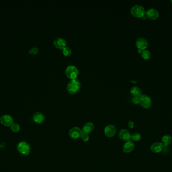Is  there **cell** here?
Here are the masks:
<instances>
[{
  "label": "cell",
  "mask_w": 172,
  "mask_h": 172,
  "mask_svg": "<svg viewBox=\"0 0 172 172\" xmlns=\"http://www.w3.org/2000/svg\"><path fill=\"white\" fill-rule=\"evenodd\" d=\"M131 134L128 130L123 129L119 131V137L121 140L127 142L131 140Z\"/></svg>",
  "instance_id": "9"
},
{
  "label": "cell",
  "mask_w": 172,
  "mask_h": 172,
  "mask_svg": "<svg viewBox=\"0 0 172 172\" xmlns=\"http://www.w3.org/2000/svg\"><path fill=\"white\" fill-rule=\"evenodd\" d=\"M171 3H172V0H171Z\"/></svg>",
  "instance_id": "28"
},
{
  "label": "cell",
  "mask_w": 172,
  "mask_h": 172,
  "mask_svg": "<svg viewBox=\"0 0 172 172\" xmlns=\"http://www.w3.org/2000/svg\"><path fill=\"white\" fill-rule=\"evenodd\" d=\"M83 133L82 129L80 128L79 127H75L70 129L69 132V135L70 137L72 139H78L81 137L82 134Z\"/></svg>",
  "instance_id": "6"
},
{
  "label": "cell",
  "mask_w": 172,
  "mask_h": 172,
  "mask_svg": "<svg viewBox=\"0 0 172 172\" xmlns=\"http://www.w3.org/2000/svg\"><path fill=\"white\" fill-rule=\"evenodd\" d=\"M132 102L135 104H138L139 103V97H133Z\"/></svg>",
  "instance_id": "25"
},
{
  "label": "cell",
  "mask_w": 172,
  "mask_h": 172,
  "mask_svg": "<svg viewBox=\"0 0 172 172\" xmlns=\"http://www.w3.org/2000/svg\"><path fill=\"white\" fill-rule=\"evenodd\" d=\"M116 132V128L112 125H107L104 129L105 135L108 137H112L115 135Z\"/></svg>",
  "instance_id": "11"
},
{
  "label": "cell",
  "mask_w": 172,
  "mask_h": 172,
  "mask_svg": "<svg viewBox=\"0 0 172 172\" xmlns=\"http://www.w3.org/2000/svg\"><path fill=\"white\" fill-rule=\"evenodd\" d=\"M172 142V137L169 135H165L162 138V144L164 147H167L171 144Z\"/></svg>",
  "instance_id": "18"
},
{
  "label": "cell",
  "mask_w": 172,
  "mask_h": 172,
  "mask_svg": "<svg viewBox=\"0 0 172 172\" xmlns=\"http://www.w3.org/2000/svg\"><path fill=\"white\" fill-rule=\"evenodd\" d=\"M132 15L135 17L141 18L146 14V10L144 7L140 5H135L130 9Z\"/></svg>",
  "instance_id": "3"
},
{
  "label": "cell",
  "mask_w": 172,
  "mask_h": 172,
  "mask_svg": "<svg viewBox=\"0 0 172 172\" xmlns=\"http://www.w3.org/2000/svg\"><path fill=\"white\" fill-rule=\"evenodd\" d=\"M141 57L144 60H149L151 57V53L150 52L147 50H142L141 52Z\"/></svg>",
  "instance_id": "19"
},
{
  "label": "cell",
  "mask_w": 172,
  "mask_h": 172,
  "mask_svg": "<svg viewBox=\"0 0 172 172\" xmlns=\"http://www.w3.org/2000/svg\"><path fill=\"white\" fill-rule=\"evenodd\" d=\"M62 53H63V55H64L65 56H69L72 54V51L70 48L66 46L64 49H62Z\"/></svg>",
  "instance_id": "22"
},
{
  "label": "cell",
  "mask_w": 172,
  "mask_h": 172,
  "mask_svg": "<svg viewBox=\"0 0 172 172\" xmlns=\"http://www.w3.org/2000/svg\"><path fill=\"white\" fill-rule=\"evenodd\" d=\"M146 15L147 18L151 20H155L158 18L159 16V12L155 8H150L146 12Z\"/></svg>",
  "instance_id": "10"
},
{
  "label": "cell",
  "mask_w": 172,
  "mask_h": 172,
  "mask_svg": "<svg viewBox=\"0 0 172 172\" xmlns=\"http://www.w3.org/2000/svg\"><path fill=\"white\" fill-rule=\"evenodd\" d=\"M135 145L133 141H128L123 144L122 147V150L124 153H130L135 149Z\"/></svg>",
  "instance_id": "12"
},
{
  "label": "cell",
  "mask_w": 172,
  "mask_h": 172,
  "mask_svg": "<svg viewBox=\"0 0 172 172\" xmlns=\"http://www.w3.org/2000/svg\"><path fill=\"white\" fill-rule=\"evenodd\" d=\"M152 100L150 96L147 94H142L139 97V104L142 108L148 109L152 105Z\"/></svg>",
  "instance_id": "5"
},
{
  "label": "cell",
  "mask_w": 172,
  "mask_h": 172,
  "mask_svg": "<svg viewBox=\"0 0 172 172\" xmlns=\"http://www.w3.org/2000/svg\"><path fill=\"white\" fill-rule=\"evenodd\" d=\"M164 146L161 143L156 142L153 143L150 146V150L153 152L158 153L161 152L163 149Z\"/></svg>",
  "instance_id": "14"
},
{
  "label": "cell",
  "mask_w": 172,
  "mask_h": 172,
  "mask_svg": "<svg viewBox=\"0 0 172 172\" xmlns=\"http://www.w3.org/2000/svg\"><path fill=\"white\" fill-rule=\"evenodd\" d=\"M142 50H140V49H138V52L139 53H141V52H142Z\"/></svg>",
  "instance_id": "27"
},
{
  "label": "cell",
  "mask_w": 172,
  "mask_h": 172,
  "mask_svg": "<svg viewBox=\"0 0 172 172\" xmlns=\"http://www.w3.org/2000/svg\"><path fill=\"white\" fill-rule=\"evenodd\" d=\"M17 149L19 153L23 155H28L31 151L30 144L26 141H21L17 146Z\"/></svg>",
  "instance_id": "2"
},
{
  "label": "cell",
  "mask_w": 172,
  "mask_h": 172,
  "mask_svg": "<svg viewBox=\"0 0 172 172\" xmlns=\"http://www.w3.org/2000/svg\"><path fill=\"white\" fill-rule=\"evenodd\" d=\"M134 126H135V123H134V122L133 121H129L128 123V126L129 128L133 129Z\"/></svg>",
  "instance_id": "26"
},
{
  "label": "cell",
  "mask_w": 172,
  "mask_h": 172,
  "mask_svg": "<svg viewBox=\"0 0 172 172\" xmlns=\"http://www.w3.org/2000/svg\"><path fill=\"white\" fill-rule=\"evenodd\" d=\"M66 74L71 80L76 79L79 75L78 69L74 65H69L66 68Z\"/></svg>",
  "instance_id": "4"
},
{
  "label": "cell",
  "mask_w": 172,
  "mask_h": 172,
  "mask_svg": "<svg viewBox=\"0 0 172 172\" xmlns=\"http://www.w3.org/2000/svg\"><path fill=\"white\" fill-rule=\"evenodd\" d=\"M80 138L82 139V140L83 141L87 142L89 140L90 137L89 135L88 134H86V133L83 132Z\"/></svg>",
  "instance_id": "23"
},
{
  "label": "cell",
  "mask_w": 172,
  "mask_h": 172,
  "mask_svg": "<svg viewBox=\"0 0 172 172\" xmlns=\"http://www.w3.org/2000/svg\"><path fill=\"white\" fill-rule=\"evenodd\" d=\"M10 128H11V130L13 132L17 133V132H18L20 130V125L18 124L14 123L10 126Z\"/></svg>",
  "instance_id": "20"
},
{
  "label": "cell",
  "mask_w": 172,
  "mask_h": 172,
  "mask_svg": "<svg viewBox=\"0 0 172 172\" xmlns=\"http://www.w3.org/2000/svg\"><path fill=\"white\" fill-rule=\"evenodd\" d=\"M0 122L2 125L6 127H10L14 123L12 117L9 115H4L0 117Z\"/></svg>",
  "instance_id": "7"
},
{
  "label": "cell",
  "mask_w": 172,
  "mask_h": 172,
  "mask_svg": "<svg viewBox=\"0 0 172 172\" xmlns=\"http://www.w3.org/2000/svg\"><path fill=\"white\" fill-rule=\"evenodd\" d=\"M39 52V48L38 47H34L32 48L31 49L29 50V53L32 55H35L37 54Z\"/></svg>",
  "instance_id": "24"
},
{
  "label": "cell",
  "mask_w": 172,
  "mask_h": 172,
  "mask_svg": "<svg viewBox=\"0 0 172 172\" xmlns=\"http://www.w3.org/2000/svg\"><path fill=\"white\" fill-rule=\"evenodd\" d=\"M141 135L138 133H134L131 135V140L134 142H138L141 139Z\"/></svg>",
  "instance_id": "21"
},
{
  "label": "cell",
  "mask_w": 172,
  "mask_h": 172,
  "mask_svg": "<svg viewBox=\"0 0 172 172\" xmlns=\"http://www.w3.org/2000/svg\"><path fill=\"white\" fill-rule=\"evenodd\" d=\"M135 44L138 49H140L141 50H146L149 45V42L144 38H138L136 41Z\"/></svg>",
  "instance_id": "8"
},
{
  "label": "cell",
  "mask_w": 172,
  "mask_h": 172,
  "mask_svg": "<svg viewBox=\"0 0 172 172\" xmlns=\"http://www.w3.org/2000/svg\"><path fill=\"white\" fill-rule=\"evenodd\" d=\"M53 45L56 48L63 49L66 47L67 42L65 39L61 38H57L53 41Z\"/></svg>",
  "instance_id": "13"
},
{
  "label": "cell",
  "mask_w": 172,
  "mask_h": 172,
  "mask_svg": "<svg viewBox=\"0 0 172 172\" xmlns=\"http://www.w3.org/2000/svg\"><path fill=\"white\" fill-rule=\"evenodd\" d=\"M130 93L133 97H140L142 96V91L138 86H134L130 89Z\"/></svg>",
  "instance_id": "17"
},
{
  "label": "cell",
  "mask_w": 172,
  "mask_h": 172,
  "mask_svg": "<svg viewBox=\"0 0 172 172\" xmlns=\"http://www.w3.org/2000/svg\"><path fill=\"white\" fill-rule=\"evenodd\" d=\"M33 119L36 123L41 124L43 123L45 120V116L42 113L37 112L33 116Z\"/></svg>",
  "instance_id": "16"
},
{
  "label": "cell",
  "mask_w": 172,
  "mask_h": 172,
  "mask_svg": "<svg viewBox=\"0 0 172 172\" xmlns=\"http://www.w3.org/2000/svg\"><path fill=\"white\" fill-rule=\"evenodd\" d=\"M94 125L92 122H88L86 123L82 128V131L84 133L86 134H90L91 132H92L94 130Z\"/></svg>",
  "instance_id": "15"
},
{
  "label": "cell",
  "mask_w": 172,
  "mask_h": 172,
  "mask_svg": "<svg viewBox=\"0 0 172 172\" xmlns=\"http://www.w3.org/2000/svg\"><path fill=\"white\" fill-rule=\"evenodd\" d=\"M81 86V82L77 79H73L69 82L67 86L68 92L70 94H75L78 92Z\"/></svg>",
  "instance_id": "1"
}]
</instances>
